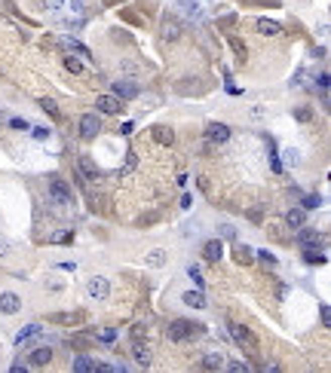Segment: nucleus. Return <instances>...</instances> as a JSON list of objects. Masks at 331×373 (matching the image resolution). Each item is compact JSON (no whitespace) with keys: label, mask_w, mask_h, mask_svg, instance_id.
I'll list each match as a JSON object with an SVG mask.
<instances>
[{"label":"nucleus","mask_w":331,"mask_h":373,"mask_svg":"<svg viewBox=\"0 0 331 373\" xmlns=\"http://www.w3.org/2000/svg\"><path fill=\"white\" fill-rule=\"evenodd\" d=\"M206 333V324L200 321H190V318H175L169 327H166V337L175 340V343H184V340H200Z\"/></svg>","instance_id":"f257e3e1"},{"label":"nucleus","mask_w":331,"mask_h":373,"mask_svg":"<svg viewBox=\"0 0 331 373\" xmlns=\"http://www.w3.org/2000/svg\"><path fill=\"white\" fill-rule=\"evenodd\" d=\"M227 330H230V337H233V343L236 346H242L245 352H257V340H254V333L248 330V327H242V324H236V321H230L227 324Z\"/></svg>","instance_id":"f03ea898"},{"label":"nucleus","mask_w":331,"mask_h":373,"mask_svg":"<svg viewBox=\"0 0 331 373\" xmlns=\"http://www.w3.org/2000/svg\"><path fill=\"white\" fill-rule=\"evenodd\" d=\"M49 199H52V205H61V208H71V205H74L71 187H68L64 180H58V177L49 180Z\"/></svg>","instance_id":"7ed1b4c3"},{"label":"nucleus","mask_w":331,"mask_h":373,"mask_svg":"<svg viewBox=\"0 0 331 373\" xmlns=\"http://www.w3.org/2000/svg\"><path fill=\"white\" fill-rule=\"evenodd\" d=\"M95 110H98V114L114 117V114H120V110H123V101L117 95H98L95 98Z\"/></svg>","instance_id":"20e7f679"},{"label":"nucleus","mask_w":331,"mask_h":373,"mask_svg":"<svg viewBox=\"0 0 331 373\" xmlns=\"http://www.w3.org/2000/svg\"><path fill=\"white\" fill-rule=\"evenodd\" d=\"M86 294L92 297V300H107V294H110V285H107V278H101V275L89 278V282H86Z\"/></svg>","instance_id":"39448f33"},{"label":"nucleus","mask_w":331,"mask_h":373,"mask_svg":"<svg viewBox=\"0 0 331 373\" xmlns=\"http://www.w3.org/2000/svg\"><path fill=\"white\" fill-rule=\"evenodd\" d=\"M206 138H209L212 144H224V141H230V126H227V123H209Z\"/></svg>","instance_id":"423d86ee"},{"label":"nucleus","mask_w":331,"mask_h":373,"mask_svg":"<svg viewBox=\"0 0 331 373\" xmlns=\"http://www.w3.org/2000/svg\"><path fill=\"white\" fill-rule=\"evenodd\" d=\"M98 132H101L98 117H95V114H83V117H80V138H86V141H89V138H95Z\"/></svg>","instance_id":"0eeeda50"},{"label":"nucleus","mask_w":331,"mask_h":373,"mask_svg":"<svg viewBox=\"0 0 331 373\" xmlns=\"http://www.w3.org/2000/svg\"><path fill=\"white\" fill-rule=\"evenodd\" d=\"M19 309H22L19 294H13V291H4V294H0V312H4V315H16Z\"/></svg>","instance_id":"6e6552de"},{"label":"nucleus","mask_w":331,"mask_h":373,"mask_svg":"<svg viewBox=\"0 0 331 373\" xmlns=\"http://www.w3.org/2000/svg\"><path fill=\"white\" fill-rule=\"evenodd\" d=\"M49 361H52V349H49V346H37V349L28 355V364H31V367H46Z\"/></svg>","instance_id":"1a4fd4ad"},{"label":"nucleus","mask_w":331,"mask_h":373,"mask_svg":"<svg viewBox=\"0 0 331 373\" xmlns=\"http://www.w3.org/2000/svg\"><path fill=\"white\" fill-rule=\"evenodd\" d=\"M114 95H117L120 101H129V98H138V86H135L132 80H117V83H114Z\"/></svg>","instance_id":"9d476101"},{"label":"nucleus","mask_w":331,"mask_h":373,"mask_svg":"<svg viewBox=\"0 0 331 373\" xmlns=\"http://www.w3.org/2000/svg\"><path fill=\"white\" fill-rule=\"evenodd\" d=\"M298 242L301 245H325V236L316 233V230H310L307 223H304V227H298Z\"/></svg>","instance_id":"9b49d317"},{"label":"nucleus","mask_w":331,"mask_h":373,"mask_svg":"<svg viewBox=\"0 0 331 373\" xmlns=\"http://www.w3.org/2000/svg\"><path fill=\"white\" fill-rule=\"evenodd\" d=\"M221 254H224V245H221V239H209V242L203 245V257L209 260V263H218Z\"/></svg>","instance_id":"f8f14e48"},{"label":"nucleus","mask_w":331,"mask_h":373,"mask_svg":"<svg viewBox=\"0 0 331 373\" xmlns=\"http://www.w3.org/2000/svg\"><path fill=\"white\" fill-rule=\"evenodd\" d=\"M203 367L206 370H221V367H224V352H218V349L206 352L203 355Z\"/></svg>","instance_id":"ddd939ff"},{"label":"nucleus","mask_w":331,"mask_h":373,"mask_svg":"<svg viewBox=\"0 0 331 373\" xmlns=\"http://www.w3.org/2000/svg\"><path fill=\"white\" fill-rule=\"evenodd\" d=\"M132 361H135V364H141V367L151 364V352H147V346H144L141 340H135V343H132Z\"/></svg>","instance_id":"4468645a"},{"label":"nucleus","mask_w":331,"mask_h":373,"mask_svg":"<svg viewBox=\"0 0 331 373\" xmlns=\"http://www.w3.org/2000/svg\"><path fill=\"white\" fill-rule=\"evenodd\" d=\"M285 223H288V227H294V230H298V227H304V223H307V211H304V208H288V214H285Z\"/></svg>","instance_id":"2eb2a0df"},{"label":"nucleus","mask_w":331,"mask_h":373,"mask_svg":"<svg viewBox=\"0 0 331 373\" xmlns=\"http://www.w3.org/2000/svg\"><path fill=\"white\" fill-rule=\"evenodd\" d=\"M233 257H236L239 266H248L251 260H254V251H251L248 245H236V248H233Z\"/></svg>","instance_id":"dca6fc26"},{"label":"nucleus","mask_w":331,"mask_h":373,"mask_svg":"<svg viewBox=\"0 0 331 373\" xmlns=\"http://www.w3.org/2000/svg\"><path fill=\"white\" fill-rule=\"evenodd\" d=\"M181 300L187 303V306H193V309H206V297H203V291H187Z\"/></svg>","instance_id":"f3484780"},{"label":"nucleus","mask_w":331,"mask_h":373,"mask_svg":"<svg viewBox=\"0 0 331 373\" xmlns=\"http://www.w3.org/2000/svg\"><path fill=\"white\" fill-rule=\"evenodd\" d=\"M257 31L267 34V37H279L282 34V25L279 22H270V19H261V22H257Z\"/></svg>","instance_id":"a211bd4d"},{"label":"nucleus","mask_w":331,"mask_h":373,"mask_svg":"<svg viewBox=\"0 0 331 373\" xmlns=\"http://www.w3.org/2000/svg\"><path fill=\"white\" fill-rule=\"evenodd\" d=\"M64 46L71 49V52H77L80 58H86V61H92V52L83 46V43H77V40H74V37H64Z\"/></svg>","instance_id":"6ab92c4d"},{"label":"nucleus","mask_w":331,"mask_h":373,"mask_svg":"<svg viewBox=\"0 0 331 373\" xmlns=\"http://www.w3.org/2000/svg\"><path fill=\"white\" fill-rule=\"evenodd\" d=\"M154 141H157V144H166V147H169V144L175 141V132H172L169 126H157V129H154Z\"/></svg>","instance_id":"aec40b11"},{"label":"nucleus","mask_w":331,"mask_h":373,"mask_svg":"<svg viewBox=\"0 0 331 373\" xmlns=\"http://www.w3.org/2000/svg\"><path fill=\"white\" fill-rule=\"evenodd\" d=\"M304 260H307V263H325V254L322 251H316V245H304Z\"/></svg>","instance_id":"412c9836"},{"label":"nucleus","mask_w":331,"mask_h":373,"mask_svg":"<svg viewBox=\"0 0 331 373\" xmlns=\"http://www.w3.org/2000/svg\"><path fill=\"white\" fill-rule=\"evenodd\" d=\"M74 370H77V373H95V361L86 358V355H80L77 361H74Z\"/></svg>","instance_id":"4be33fe9"},{"label":"nucleus","mask_w":331,"mask_h":373,"mask_svg":"<svg viewBox=\"0 0 331 373\" xmlns=\"http://www.w3.org/2000/svg\"><path fill=\"white\" fill-rule=\"evenodd\" d=\"M144 260H147V266H163V263H166V251H163V248H154Z\"/></svg>","instance_id":"5701e85b"},{"label":"nucleus","mask_w":331,"mask_h":373,"mask_svg":"<svg viewBox=\"0 0 331 373\" xmlns=\"http://www.w3.org/2000/svg\"><path fill=\"white\" fill-rule=\"evenodd\" d=\"M40 330H43L40 324H28L25 330H19V333H16V343H25V340H31V337H37V333H40Z\"/></svg>","instance_id":"b1692460"},{"label":"nucleus","mask_w":331,"mask_h":373,"mask_svg":"<svg viewBox=\"0 0 331 373\" xmlns=\"http://www.w3.org/2000/svg\"><path fill=\"white\" fill-rule=\"evenodd\" d=\"M40 110H46L52 120H61V110H58V104H55L52 98H43V101H40Z\"/></svg>","instance_id":"393cba45"},{"label":"nucleus","mask_w":331,"mask_h":373,"mask_svg":"<svg viewBox=\"0 0 331 373\" xmlns=\"http://www.w3.org/2000/svg\"><path fill=\"white\" fill-rule=\"evenodd\" d=\"M230 49L236 52V58H239V61H245V58H248V49H245V43L239 40V37H230Z\"/></svg>","instance_id":"a878e982"},{"label":"nucleus","mask_w":331,"mask_h":373,"mask_svg":"<svg viewBox=\"0 0 331 373\" xmlns=\"http://www.w3.org/2000/svg\"><path fill=\"white\" fill-rule=\"evenodd\" d=\"M178 31H181L178 22H169V19L163 22V37H166V40H178Z\"/></svg>","instance_id":"bb28decb"},{"label":"nucleus","mask_w":331,"mask_h":373,"mask_svg":"<svg viewBox=\"0 0 331 373\" xmlns=\"http://www.w3.org/2000/svg\"><path fill=\"white\" fill-rule=\"evenodd\" d=\"M64 70H71V73H80L83 70V64H80V58H74V55H64Z\"/></svg>","instance_id":"cd10ccee"},{"label":"nucleus","mask_w":331,"mask_h":373,"mask_svg":"<svg viewBox=\"0 0 331 373\" xmlns=\"http://www.w3.org/2000/svg\"><path fill=\"white\" fill-rule=\"evenodd\" d=\"M322 205V199L319 196H304V202H301V208L304 211H313V208H319Z\"/></svg>","instance_id":"c85d7f7f"},{"label":"nucleus","mask_w":331,"mask_h":373,"mask_svg":"<svg viewBox=\"0 0 331 373\" xmlns=\"http://www.w3.org/2000/svg\"><path fill=\"white\" fill-rule=\"evenodd\" d=\"M294 120H298V123H310V120H313V110L298 107V110H294Z\"/></svg>","instance_id":"c756f323"},{"label":"nucleus","mask_w":331,"mask_h":373,"mask_svg":"<svg viewBox=\"0 0 331 373\" xmlns=\"http://www.w3.org/2000/svg\"><path fill=\"white\" fill-rule=\"evenodd\" d=\"M80 168H83V171H86V174H89V177L95 180V174H98V168H95V165H92V162H89L86 156H80Z\"/></svg>","instance_id":"7c9ffc66"},{"label":"nucleus","mask_w":331,"mask_h":373,"mask_svg":"<svg viewBox=\"0 0 331 373\" xmlns=\"http://www.w3.org/2000/svg\"><path fill=\"white\" fill-rule=\"evenodd\" d=\"M187 275L193 278V285H196V288H203V272H200V266H187Z\"/></svg>","instance_id":"2f4dec72"},{"label":"nucleus","mask_w":331,"mask_h":373,"mask_svg":"<svg viewBox=\"0 0 331 373\" xmlns=\"http://www.w3.org/2000/svg\"><path fill=\"white\" fill-rule=\"evenodd\" d=\"M31 135H34L37 141H46V138H49V129H46V126H34V129H31Z\"/></svg>","instance_id":"473e14b6"},{"label":"nucleus","mask_w":331,"mask_h":373,"mask_svg":"<svg viewBox=\"0 0 331 373\" xmlns=\"http://www.w3.org/2000/svg\"><path fill=\"white\" fill-rule=\"evenodd\" d=\"M218 230H221V239H233V236H236V230L230 227V223H221Z\"/></svg>","instance_id":"72a5a7b5"},{"label":"nucleus","mask_w":331,"mask_h":373,"mask_svg":"<svg viewBox=\"0 0 331 373\" xmlns=\"http://www.w3.org/2000/svg\"><path fill=\"white\" fill-rule=\"evenodd\" d=\"M227 370H233V373H245V370H248V364H245V361H230V364H227Z\"/></svg>","instance_id":"f704fd0d"},{"label":"nucleus","mask_w":331,"mask_h":373,"mask_svg":"<svg viewBox=\"0 0 331 373\" xmlns=\"http://www.w3.org/2000/svg\"><path fill=\"white\" fill-rule=\"evenodd\" d=\"M285 156V165H298V150H282Z\"/></svg>","instance_id":"c9c22d12"},{"label":"nucleus","mask_w":331,"mask_h":373,"mask_svg":"<svg viewBox=\"0 0 331 373\" xmlns=\"http://www.w3.org/2000/svg\"><path fill=\"white\" fill-rule=\"evenodd\" d=\"M71 346H77V349H89V337H71Z\"/></svg>","instance_id":"e433bc0d"},{"label":"nucleus","mask_w":331,"mask_h":373,"mask_svg":"<svg viewBox=\"0 0 331 373\" xmlns=\"http://www.w3.org/2000/svg\"><path fill=\"white\" fill-rule=\"evenodd\" d=\"M10 126H13V129H22V132H25V129H31V126H28V120H22V117H13V120H10Z\"/></svg>","instance_id":"4c0bfd02"},{"label":"nucleus","mask_w":331,"mask_h":373,"mask_svg":"<svg viewBox=\"0 0 331 373\" xmlns=\"http://www.w3.org/2000/svg\"><path fill=\"white\" fill-rule=\"evenodd\" d=\"M52 242H55V245H68V242H74V233H58Z\"/></svg>","instance_id":"58836bf2"},{"label":"nucleus","mask_w":331,"mask_h":373,"mask_svg":"<svg viewBox=\"0 0 331 373\" xmlns=\"http://www.w3.org/2000/svg\"><path fill=\"white\" fill-rule=\"evenodd\" d=\"M257 257H261V260H264V263H270V266L276 263V257H273V254H270L267 248H264V251H257Z\"/></svg>","instance_id":"ea45409f"},{"label":"nucleus","mask_w":331,"mask_h":373,"mask_svg":"<svg viewBox=\"0 0 331 373\" xmlns=\"http://www.w3.org/2000/svg\"><path fill=\"white\" fill-rule=\"evenodd\" d=\"M43 4H46V10H52V13H55V10H61V7H64V0H43Z\"/></svg>","instance_id":"a19ab883"},{"label":"nucleus","mask_w":331,"mask_h":373,"mask_svg":"<svg viewBox=\"0 0 331 373\" xmlns=\"http://www.w3.org/2000/svg\"><path fill=\"white\" fill-rule=\"evenodd\" d=\"M114 337H117V330H114V327H107V330H101V340H104V343H110V340H114Z\"/></svg>","instance_id":"79ce46f5"},{"label":"nucleus","mask_w":331,"mask_h":373,"mask_svg":"<svg viewBox=\"0 0 331 373\" xmlns=\"http://www.w3.org/2000/svg\"><path fill=\"white\" fill-rule=\"evenodd\" d=\"M319 312H322V324H325V327H328V324H331V315H328V306H322V309H319Z\"/></svg>","instance_id":"37998d69"},{"label":"nucleus","mask_w":331,"mask_h":373,"mask_svg":"<svg viewBox=\"0 0 331 373\" xmlns=\"http://www.w3.org/2000/svg\"><path fill=\"white\" fill-rule=\"evenodd\" d=\"M10 254V242L7 239H0V257H7Z\"/></svg>","instance_id":"c03bdc74"}]
</instances>
